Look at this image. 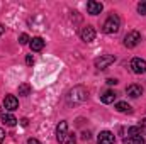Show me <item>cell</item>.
<instances>
[{"instance_id":"1","label":"cell","mask_w":146,"mask_h":144,"mask_svg":"<svg viewBox=\"0 0 146 144\" xmlns=\"http://www.w3.org/2000/svg\"><path fill=\"white\" fill-rule=\"evenodd\" d=\"M87 97H88V92L83 87H80V85L73 87L68 93V104H82L87 100Z\"/></svg>"},{"instance_id":"2","label":"cell","mask_w":146,"mask_h":144,"mask_svg":"<svg viewBox=\"0 0 146 144\" xmlns=\"http://www.w3.org/2000/svg\"><path fill=\"white\" fill-rule=\"evenodd\" d=\"M119 29H121V19L115 14H110L102 26V31L106 34H115V32H119Z\"/></svg>"},{"instance_id":"3","label":"cell","mask_w":146,"mask_h":144,"mask_svg":"<svg viewBox=\"0 0 146 144\" xmlns=\"http://www.w3.org/2000/svg\"><path fill=\"white\" fill-rule=\"evenodd\" d=\"M139 41H141V34L138 31H131L124 37V46L126 48H136L139 44Z\"/></svg>"},{"instance_id":"4","label":"cell","mask_w":146,"mask_h":144,"mask_svg":"<svg viewBox=\"0 0 146 144\" xmlns=\"http://www.w3.org/2000/svg\"><path fill=\"white\" fill-rule=\"evenodd\" d=\"M114 61H115V58L112 54H102L100 58L95 59V68L97 70H106V68H109Z\"/></svg>"},{"instance_id":"5","label":"cell","mask_w":146,"mask_h":144,"mask_svg":"<svg viewBox=\"0 0 146 144\" xmlns=\"http://www.w3.org/2000/svg\"><path fill=\"white\" fill-rule=\"evenodd\" d=\"M131 71L136 73V75H143L146 73V61L145 59H141V58H134L133 61H131Z\"/></svg>"},{"instance_id":"6","label":"cell","mask_w":146,"mask_h":144,"mask_svg":"<svg viewBox=\"0 0 146 144\" xmlns=\"http://www.w3.org/2000/svg\"><path fill=\"white\" fill-rule=\"evenodd\" d=\"M66 136H68V124L65 120H61L58 124V127H56V139H58V143H65Z\"/></svg>"},{"instance_id":"7","label":"cell","mask_w":146,"mask_h":144,"mask_svg":"<svg viewBox=\"0 0 146 144\" xmlns=\"http://www.w3.org/2000/svg\"><path fill=\"white\" fill-rule=\"evenodd\" d=\"M80 37H82V41H85V42L94 41V39H95V29H94L92 26H85V27L80 31Z\"/></svg>"},{"instance_id":"8","label":"cell","mask_w":146,"mask_h":144,"mask_svg":"<svg viewBox=\"0 0 146 144\" xmlns=\"http://www.w3.org/2000/svg\"><path fill=\"white\" fill-rule=\"evenodd\" d=\"M97 143L99 144H114L115 143V137L110 131H102L97 137Z\"/></svg>"},{"instance_id":"9","label":"cell","mask_w":146,"mask_h":144,"mask_svg":"<svg viewBox=\"0 0 146 144\" xmlns=\"http://www.w3.org/2000/svg\"><path fill=\"white\" fill-rule=\"evenodd\" d=\"M102 9H104V5H102L100 2H95V0L87 2V10H88V14H92V15L100 14V12H102Z\"/></svg>"},{"instance_id":"10","label":"cell","mask_w":146,"mask_h":144,"mask_svg":"<svg viewBox=\"0 0 146 144\" xmlns=\"http://www.w3.org/2000/svg\"><path fill=\"white\" fill-rule=\"evenodd\" d=\"M3 107L12 112V110H15V108L19 107V100H17L14 95H7V97L3 98Z\"/></svg>"},{"instance_id":"11","label":"cell","mask_w":146,"mask_h":144,"mask_svg":"<svg viewBox=\"0 0 146 144\" xmlns=\"http://www.w3.org/2000/svg\"><path fill=\"white\" fill-rule=\"evenodd\" d=\"M126 92H127V95L131 98H138L139 95H143V87L141 85H129L126 88Z\"/></svg>"},{"instance_id":"12","label":"cell","mask_w":146,"mask_h":144,"mask_svg":"<svg viewBox=\"0 0 146 144\" xmlns=\"http://www.w3.org/2000/svg\"><path fill=\"white\" fill-rule=\"evenodd\" d=\"M29 46H31L33 51H41L44 48V39L42 37H33L31 42H29Z\"/></svg>"},{"instance_id":"13","label":"cell","mask_w":146,"mask_h":144,"mask_svg":"<svg viewBox=\"0 0 146 144\" xmlns=\"http://www.w3.org/2000/svg\"><path fill=\"white\" fill-rule=\"evenodd\" d=\"M115 97H117V93H115V92H112V90H107L104 95H100V100H102L104 104H112V102L115 100Z\"/></svg>"},{"instance_id":"14","label":"cell","mask_w":146,"mask_h":144,"mask_svg":"<svg viewBox=\"0 0 146 144\" xmlns=\"http://www.w3.org/2000/svg\"><path fill=\"white\" fill-rule=\"evenodd\" d=\"M115 110L121 112V114H131V112H133L131 105H127L126 102H117V104H115Z\"/></svg>"},{"instance_id":"15","label":"cell","mask_w":146,"mask_h":144,"mask_svg":"<svg viewBox=\"0 0 146 144\" xmlns=\"http://www.w3.org/2000/svg\"><path fill=\"white\" fill-rule=\"evenodd\" d=\"M2 120H3V122H5L7 126H10V127L17 124V119H15V117H14L12 114H3V115H2Z\"/></svg>"},{"instance_id":"16","label":"cell","mask_w":146,"mask_h":144,"mask_svg":"<svg viewBox=\"0 0 146 144\" xmlns=\"http://www.w3.org/2000/svg\"><path fill=\"white\" fill-rule=\"evenodd\" d=\"M122 144H145V139H143L141 136H136V137L127 136V137L124 139V143H122Z\"/></svg>"},{"instance_id":"17","label":"cell","mask_w":146,"mask_h":144,"mask_svg":"<svg viewBox=\"0 0 146 144\" xmlns=\"http://www.w3.org/2000/svg\"><path fill=\"white\" fill-rule=\"evenodd\" d=\"M31 93V87L27 85V83H22V85H19V95H22V97H27Z\"/></svg>"},{"instance_id":"18","label":"cell","mask_w":146,"mask_h":144,"mask_svg":"<svg viewBox=\"0 0 146 144\" xmlns=\"http://www.w3.org/2000/svg\"><path fill=\"white\" fill-rule=\"evenodd\" d=\"M127 136H131V137H136V136H141V129H139V126H134V127H129V129H127Z\"/></svg>"},{"instance_id":"19","label":"cell","mask_w":146,"mask_h":144,"mask_svg":"<svg viewBox=\"0 0 146 144\" xmlns=\"http://www.w3.org/2000/svg\"><path fill=\"white\" fill-rule=\"evenodd\" d=\"M138 12H139L141 15H146V2H141V3H138Z\"/></svg>"},{"instance_id":"20","label":"cell","mask_w":146,"mask_h":144,"mask_svg":"<svg viewBox=\"0 0 146 144\" xmlns=\"http://www.w3.org/2000/svg\"><path fill=\"white\" fill-rule=\"evenodd\" d=\"M29 41H31V39H29L27 34H21V37H19V42H21V44H27Z\"/></svg>"},{"instance_id":"21","label":"cell","mask_w":146,"mask_h":144,"mask_svg":"<svg viewBox=\"0 0 146 144\" xmlns=\"http://www.w3.org/2000/svg\"><path fill=\"white\" fill-rule=\"evenodd\" d=\"M139 129H141V134H146V117L141 120V124H139Z\"/></svg>"},{"instance_id":"22","label":"cell","mask_w":146,"mask_h":144,"mask_svg":"<svg viewBox=\"0 0 146 144\" xmlns=\"http://www.w3.org/2000/svg\"><path fill=\"white\" fill-rule=\"evenodd\" d=\"M65 143H66V144H75V136H73V134H68Z\"/></svg>"},{"instance_id":"23","label":"cell","mask_w":146,"mask_h":144,"mask_svg":"<svg viewBox=\"0 0 146 144\" xmlns=\"http://www.w3.org/2000/svg\"><path fill=\"white\" fill-rule=\"evenodd\" d=\"M26 63H27L29 66H31V65L34 63V58H33V54H27V58H26Z\"/></svg>"},{"instance_id":"24","label":"cell","mask_w":146,"mask_h":144,"mask_svg":"<svg viewBox=\"0 0 146 144\" xmlns=\"http://www.w3.org/2000/svg\"><path fill=\"white\" fill-rule=\"evenodd\" d=\"M3 139H5V131H3V129H0V144L3 143Z\"/></svg>"},{"instance_id":"25","label":"cell","mask_w":146,"mask_h":144,"mask_svg":"<svg viewBox=\"0 0 146 144\" xmlns=\"http://www.w3.org/2000/svg\"><path fill=\"white\" fill-rule=\"evenodd\" d=\"M107 83H109V85H115V83H117V80H115V78H109V80H107Z\"/></svg>"},{"instance_id":"26","label":"cell","mask_w":146,"mask_h":144,"mask_svg":"<svg viewBox=\"0 0 146 144\" xmlns=\"http://www.w3.org/2000/svg\"><path fill=\"white\" fill-rule=\"evenodd\" d=\"M27 144H41V143H39V141H37V139H33V137H31V139H29V141H27Z\"/></svg>"},{"instance_id":"27","label":"cell","mask_w":146,"mask_h":144,"mask_svg":"<svg viewBox=\"0 0 146 144\" xmlns=\"http://www.w3.org/2000/svg\"><path fill=\"white\" fill-rule=\"evenodd\" d=\"M21 124H22V126H24V127H26V126H27V124H29V122H27V119H22V120H21Z\"/></svg>"},{"instance_id":"28","label":"cell","mask_w":146,"mask_h":144,"mask_svg":"<svg viewBox=\"0 0 146 144\" xmlns=\"http://www.w3.org/2000/svg\"><path fill=\"white\" fill-rule=\"evenodd\" d=\"M83 139H85V141H88V139H90V134H88V132H85V134H83Z\"/></svg>"},{"instance_id":"29","label":"cell","mask_w":146,"mask_h":144,"mask_svg":"<svg viewBox=\"0 0 146 144\" xmlns=\"http://www.w3.org/2000/svg\"><path fill=\"white\" fill-rule=\"evenodd\" d=\"M2 34H3V26L0 24V37H2Z\"/></svg>"}]
</instances>
